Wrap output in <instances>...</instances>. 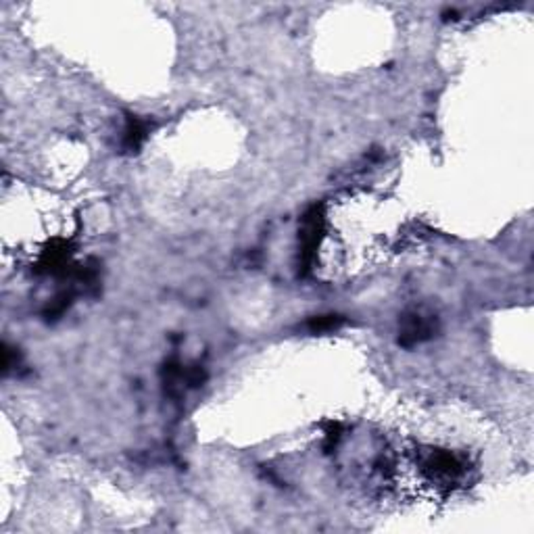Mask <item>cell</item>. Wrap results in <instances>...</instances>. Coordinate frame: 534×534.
Instances as JSON below:
<instances>
[{
    "mask_svg": "<svg viewBox=\"0 0 534 534\" xmlns=\"http://www.w3.org/2000/svg\"><path fill=\"white\" fill-rule=\"evenodd\" d=\"M340 324H343V319L338 315H321V317H315L309 326H312L313 332H326V330H336Z\"/></svg>",
    "mask_w": 534,
    "mask_h": 534,
    "instance_id": "cell-3",
    "label": "cell"
},
{
    "mask_svg": "<svg viewBox=\"0 0 534 534\" xmlns=\"http://www.w3.org/2000/svg\"><path fill=\"white\" fill-rule=\"evenodd\" d=\"M146 124L142 119H136V117H128V126H126V132H124V148L126 150H138L140 144L144 142L146 138Z\"/></svg>",
    "mask_w": 534,
    "mask_h": 534,
    "instance_id": "cell-2",
    "label": "cell"
},
{
    "mask_svg": "<svg viewBox=\"0 0 534 534\" xmlns=\"http://www.w3.org/2000/svg\"><path fill=\"white\" fill-rule=\"evenodd\" d=\"M432 336V321L428 317H422L420 313L405 315L400 326V345L409 347L415 343H422Z\"/></svg>",
    "mask_w": 534,
    "mask_h": 534,
    "instance_id": "cell-1",
    "label": "cell"
}]
</instances>
